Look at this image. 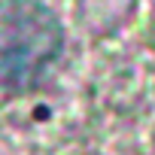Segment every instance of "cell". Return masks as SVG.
Wrapping results in <instances>:
<instances>
[{
	"instance_id": "1",
	"label": "cell",
	"mask_w": 155,
	"mask_h": 155,
	"mask_svg": "<svg viewBox=\"0 0 155 155\" xmlns=\"http://www.w3.org/2000/svg\"><path fill=\"white\" fill-rule=\"evenodd\" d=\"M61 52V28L34 0L0 3V85L28 88Z\"/></svg>"
}]
</instances>
